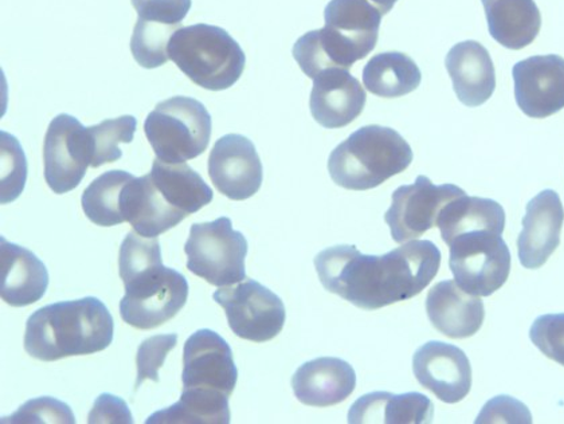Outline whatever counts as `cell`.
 <instances>
[{
    "label": "cell",
    "mask_w": 564,
    "mask_h": 424,
    "mask_svg": "<svg viewBox=\"0 0 564 424\" xmlns=\"http://www.w3.org/2000/svg\"><path fill=\"white\" fill-rule=\"evenodd\" d=\"M89 424H132L133 417L128 404L122 399L102 393L97 398L94 409H91Z\"/></svg>",
    "instance_id": "f35d334b"
},
{
    "label": "cell",
    "mask_w": 564,
    "mask_h": 424,
    "mask_svg": "<svg viewBox=\"0 0 564 424\" xmlns=\"http://www.w3.org/2000/svg\"><path fill=\"white\" fill-rule=\"evenodd\" d=\"M467 195L455 184L435 186L426 176H419L414 184L402 186L392 194L384 222L397 243L414 241L438 225L441 213L451 202Z\"/></svg>",
    "instance_id": "8fae6325"
},
{
    "label": "cell",
    "mask_w": 564,
    "mask_h": 424,
    "mask_svg": "<svg viewBox=\"0 0 564 424\" xmlns=\"http://www.w3.org/2000/svg\"><path fill=\"white\" fill-rule=\"evenodd\" d=\"M529 409L517 399L498 396L486 404L476 423H531Z\"/></svg>",
    "instance_id": "74e56055"
},
{
    "label": "cell",
    "mask_w": 564,
    "mask_h": 424,
    "mask_svg": "<svg viewBox=\"0 0 564 424\" xmlns=\"http://www.w3.org/2000/svg\"><path fill=\"white\" fill-rule=\"evenodd\" d=\"M140 20L180 26L192 9V0H131Z\"/></svg>",
    "instance_id": "8d00e7d4"
},
{
    "label": "cell",
    "mask_w": 564,
    "mask_h": 424,
    "mask_svg": "<svg viewBox=\"0 0 564 424\" xmlns=\"http://www.w3.org/2000/svg\"><path fill=\"white\" fill-rule=\"evenodd\" d=\"M514 98L521 112L545 119L564 108V58L535 55L513 66Z\"/></svg>",
    "instance_id": "9a60e30c"
},
{
    "label": "cell",
    "mask_w": 564,
    "mask_h": 424,
    "mask_svg": "<svg viewBox=\"0 0 564 424\" xmlns=\"http://www.w3.org/2000/svg\"><path fill=\"white\" fill-rule=\"evenodd\" d=\"M364 86L346 69H329L314 79L310 108L324 128H345L357 120L366 107Z\"/></svg>",
    "instance_id": "ac0fdd59"
},
{
    "label": "cell",
    "mask_w": 564,
    "mask_h": 424,
    "mask_svg": "<svg viewBox=\"0 0 564 424\" xmlns=\"http://www.w3.org/2000/svg\"><path fill=\"white\" fill-rule=\"evenodd\" d=\"M433 415L431 399L420 392H372L352 404L348 423L422 424L432 423Z\"/></svg>",
    "instance_id": "603a6c76"
},
{
    "label": "cell",
    "mask_w": 564,
    "mask_h": 424,
    "mask_svg": "<svg viewBox=\"0 0 564 424\" xmlns=\"http://www.w3.org/2000/svg\"><path fill=\"white\" fill-rule=\"evenodd\" d=\"M2 423L32 424V423H66L75 424L76 417L72 409L64 402L54 398L33 399L21 405L17 413L6 416Z\"/></svg>",
    "instance_id": "836d02e7"
},
{
    "label": "cell",
    "mask_w": 564,
    "mask_h": 424,
    "mask_svg": "<svg viewBox=\"0 0 564 424\" xmlns=\"http://www.w3.org/2000/svg\"><path fill=\"white\" fill-rule=\"evenodd\" d=\"M169 55L194 84L212 91L231 88L247 65L239 43L225 29L206 23L177 30Z\"/></svg>",
    "instance_id": "5b68a950"
},
{
    "label": "cell",
    "mask_w": 564,
    "mask_h": 424,
    "mask_svg": "<svg viewBox=\"0 0 564 424\" xmlns=\"http://www.w3.org/2000/svg\"><path fill=\"white\" fill-rule=\"evenodd\" d=\"M370 2L376 4L380 12L386 15L394 8L398 0H370Z\"/></svg>",
    "instance_id": "ab89813d"
},
{
    "label": "cell",
    "mask_w": 564,
    "mask_h": 424,
    "mask_svg": "<svg viewBox=\"0 0 564 424\" xmlns=\"http://www.w3.org/2000/svg\"><path fill=\"white\" fill-rule=\"evenodd\" d=\"M422 81L419 65L398 52L377 54L364 69V84L372 95L397 98L413 94Z\"/></svg>",
    "instance_id": "484cf974"
},
{
    "label": "cell",
    "mask_w": 564,
    "mask_h": 424,
    "mask_svg": "<svg viewBox=\"0 0 564 424\" xmlns=\"http://www.w3.org/2000/svg\"><path fill=\"white\" fill-rule=\"evenodd\" d=\"M48 273L33 251L0 238V296L6 304L22 308L45 296Z\"/></svg>",
    "instance_id": "44dd1931"
},
{
    "label": "cell",
    "mask_w": 564,
    "mask_h": 424,
    "mask_svg": "<svg viewBox=\"0 0 564 424\" xmlns=\"http://www.w3.org/2000/svg\"><path fill=\"white\" fill-rule=\"evenodd\" d=\"M133 175L127 171H108L89 184L83 194V210L90 222L112 227L126 222L127 194Z\"/></svg>",
    "instance_id": "4316f807"
},
{
    "label": "cell",
    "mask_w": 564,
    "mask_h": 424,
    "mask_svg": "<svg viewBox=\"0 0 564 424\" xmlns=\"http://www.w3.org/2000/svg\"><path fill=\"white\" fill-rule=\"evenodd\" d=\"M382 17L370 0H330L326 26L299 39L293 57L312 79L329 69L349 70L376 48Z\"/></svg>",
    "instance_id": "7a4b0ae2"
},
{
    "label": "cell",
    "mask_w": 564,
    "mask_h": 424,
    "mask_svg": "<svg viewBox=\"0 0 564 424\" xmlns=\"http://www.w3.org/2000/svg\"><path fill=\"white\" fill-rule=\"evenodd\" d=\"M414 377L441 402L464 401L471 389V367L463 349L443 341H429L416 349L413 358Z\"/></svg>",
    "instance_id": "2e32d148"
},
{
    "label": "cell",
    "mask_w": 564,
    "mask_h": 424,
    "mask_svg": "<svg viewBox=\"0 0 564 424\" xmlns=\"http://www.w3.org/2000/svg\"><path fill=\"white\" fill-rule=\"evenodd\" d=\"M249 244L242 232L232 229L229 218L194 224L185 244L187 268L208 284L224 287L247 280Z\"/></svg>",
    "instance_id": "ba28073f"
},
{
    "label": "cell",
    "mask_w": 564,
    "mask_h": 424,
    "mask_svg": "<svg viewBox=\"0 0 564 424\" xmlns=\"http://www.w3.org/2000/svg\"><path fill=\"white\" fill-rule=\"evenodd\" d=\"M212 116L193 97L176 96L159 102L147 117L144 132L164 163H185L202 155L212 138Z\"/></svg>",
    "instance_id": "8992f818"
},
{
    "label": "cell",
    "mask_w": 564,
    "mask_h": 424,
    "mask_svg": "<svg viewBox=\"0 0 564 424\" xmlns=\"http://www.w3.org/2000/svg\"><path fill=\"white\" fill-rule=\"evenodd\" d=\"M113 317L96 297L46 305L28 319L24 349L41 361L102 352L113 341Z\"/></svg>",
    "instance_id": "3957f363"
},
{
    "label": "cell",
    "mask_w": 564,
    "mask_h": 424,
    "mask_svg": "<svg viewBox=\"0 0 564 424\" xmlns=\"http://www.w3.org/2000/svg\"><path fill=\"white\" fill-rule=\"evenodd\" d=\"M214 301L225 309L229 327L239 339L271 341L284 328L286 312L278 294L256 280L219 287Z\"/></svg>",
    "instance_id": "30bf717a"
},
{
    "label": "cell",
    "mask_w": 564,
    "mask_h": 424,
    "mask_svg": "<svg viewBox=\"0 0 564 424\" xmlns=\"http://www.w3.org/2000/svg\"><path fill=\"white\" fill-rule=\"evenodd\" d=\"M162 265V249L158 238L141 237L137 231L127 233L119 254V272L124 284L147 270Z\"/></svg>",
    "instance_id": "1f68e13d"
},
{
    "label": "cell",
    "mask_w": 564,
    "mask_h": 424,
    "mask_svg": "<svg viewBox=\"0 0 564 424\" xmlns=\"http://www.w3.org/2000/svg\"><path fill=\"white\" fill-rule=\"evenodd\" d=\"M490 35L501 46L520 51L536 40L541 11L533 0H481Z\"/></svg>",
    "instance_id": "cb8c5ba5"
},
{
    "label": "cell",
    "mask_w": 564,
    "mask_h": 424,
    "mask_svg": "<svg viewBox=\"0 0 564 424\" xmlns=\"http://www.w3.org/2000/svg\"><path fill=\"white\" fill-rule=\"evenodd\" d=\"M180 26L138 20L133 29L131 52L144 69H156L170 61L169 45Z\"/></svg>",
    "instance_id": "4dcf8cb0"
},
{
    "label": "cell",
    "mask_w": 564,
    "mask_h": 424,
    "mask_svg": "<svg viewBox=\"0 0 564 424\" xmlns=\"http://www.w3.org/2000/svg\"><path fill=\"white\" fill-rule=\"evenodd\" d=\"M426 312L433 327L449 339L475 336L486 318L481 298L465 292L451 280L432 287L426 298Z\"/></svg>",
    "instance_id": "d6986e66"
},
{
    "label": "cell",
    "mask_w": 564,
    "mask_h": 424,
    "mask_svg": "<svg viewBox=\"0 0 564 424\" xmlns=\"http://www.w3.org/2000/svg\"><path fill=\"white\" fill-rule=\"evenodd\" d=\"M120 301L124 323L137 329H155L173 319L187 303L186 276L164 265L147 270L124 284Z\"/></svg>",
    "instance_id": "9c48e42d"
},
{
    "label": "cell",
    "mask_w": 564,
    "mask_h": 424,
    "mask_svg": "<svg viewBox=\"0 0 564 424\" xmlns=\"http://www.w3.org/2000/svg\"><path fill=\"white\" fill-rule=\"evenodd\" d=\"M176 344V334L152 336L140 344L137 356L138 380L134 390L149 379L152 382H159V370L164 366L167 355Z\"/></svg>",
    "instance_id": "e575fe53"
},
{
    "label": "cell",
    "mask_w": 564,
    "mask_h": 424,
    "mask_svg": "<svg viewBox=\"0 0 564 424\" xmlns=\"http://www.w3.org/2000/svg\"><path fill=\"white\" fill-rule=\"evenodd\" d=\"M138 120L133 116H121L87 128L89 162L91 168L118 162L122 157L119 145L132 143Z\"/></svg>",
    "instance_id": "f546056e"
},
{
    "label": "cell",
    "mask_w": 564,
    "mask_h": 424,
    "mask_svg": "<svg viewBox=\"0 0 564 424\" xmlns=\"http://www.w3.org/2000/svg\"><path fill=\"white\" fill-rule=\"evenodd\" d=\"M458 100L476 108L486 104L496 89V72L486 47L476 41L457 43L445 59Z\"/></svg>",
    "instance_id": "7402d4cb"
},
{
    "label": "cell",
    "mask_w": 564,
    "mask_h": 424,
    "mask_svg": "<svg viewBox=\"0 0 564 424\" xmlns=\"http://www.w3.org/2000/svg\"><path fill=\"white\" fill-rule=\"evenodd\" d=\"M441 267V251L432 241H412L384 256L361 254L357 246L321 251L315 268L329 293L360 309L377 311L419 296Z\"/></svg>",
    "instance_id": "6da1fadb"
},
{
    "label": "cell",
    "mask_w": 564,
    "mask_h": 424,
    "mask_svg": "<svg viewBox=\"0 0 564 424\" xmlns=\"http://www.w3.org/2000/svg\"><path fill=\"white\" fill-rule=\"evenodd\" d=\"M238 370L232 350L217 331L196 330L183 348V390L235 392Z\"/></svg>",
    "instance_id": "4fadbf2b"
},
{
    "label": "cell",
    "mask_w": 564,
    "mask_h": 424,
    "mask_svg": "<svg viewBox=\"0 0 564 424\" xmlns=\"http://www.w3.org/2000/svg\"><path fill=\"white\" fill-rule=\"evenodd\" d=\"M412 162V146L395 129L367 126L336 146L328 172L337 186L367 192L406 171Z\"/></svg>",
    "instance_id": "277c9868"
},
{
    "label": "cell",
    "mask_w": 564,
    "mask_h": 424,
    "mask_svg": "<svg viewBox=\"0 0 564 424\" xmlns=\"http://www.w3.org/2000/svg\"><path fill=\"white\" fill-rule=\"evenodd\" d=\"M2 137V205L20 198L28 177V162L24 152L14 137L8 132Z\"/></svg>",
    "instance_id": "d6a6232c"
},
{
    "label": "cell",
    "mask_w": 564,
    "mask_h": 424,
    "mask_svg": "<svg viewBox=\"0 0 564 424\" xmlns=\"http://www.w3.org/2000/svg\"><path fill=\"white\" fill-rule=\"evenodd\" d=\"M357 387V373L349 362L318 358L305 362L292 378L299 402L311 407H330L346 401Z\"/></svg>",
    "instance_id": "ffe728a7"
},
{
    "label": "cell",
    "mask_w": 564,
    "mask_h": 424,
    "mask_svg": "<svg viewBox=\"0 0 564 424\" xmlns=\"http://www.w3.org/2000/svg\"><path fill=\"white\" fill-rule=\"evenodd\" d=\"M208 175L220 194L231 200H247L260 192L263 170L259 153L242 134H226L214 144Z\"/></svg>",
    "instance_id": "5bb4252c"
},
{
    "label": "cell",
    "mask_w": 564,
    "mask_h": 424,
    "mask_svg": "<svg viewBox=\"0 0 564 424\" xmlns=\"http://www.w3.org/2000/svg\"><path fill=\"white\" fill-rule=\"evenodd\" d=\"M229 398L225 393L183 390L180 401L152 414L147 424H229Z\"/></svg>",
    "instance_id": "f1b7e54d"
},
{
    "label": "cell",
    "mask_w": 564,
    "mask_h": 424,
    "mask_svg": "<svg viewBox=\"0 0 564 424\" xmlns=\"http://www.w3.org/2000/svg\"><path fill=\"white\" fill-rule=\"evenodd\" d=\"M441 237L445 243L458 233L494 229L505 231L506 211L498 202L477 198V196H459L447 205L440 215Z\"/></svg>",
    "instance_id": "83f0119b"
},
{
    "label": "cell",
    "mask_w": 564,
    "mask_h": 424,
    "mask_svg": "<svg viewBox=\"0 0 564 424\" xmlns=\"http://www.w3.org/2000/svg\"><path fill=\"white\" fill-rule=\"evenodd\" d=\"M45 181L55 194L73 192L90 167L87 128L70 115H59L47 128Z\"/></svg>",
    "instance_id": "7c38bea8"
},
{
    "label": "cell",
    "mask_w": 564,
    "mask_h": 424,
    "mask_svg": "<svg viewBox=\"0 0 564 424\" xmlns=\"http://www.w3.org/2000/svg\"><path fill=\"white\" fill-rule=\"evenodd\" d=\"M564 208L560 194L545 189L527 205L518 254L525 269H539L560 248Z\"/></svg>",
    "instance_id": "e0dca14e"
},
{
    "label": "cell",
    "mask_w": 564,
    "mask_h": 424,
    "mask_svg": "<svg viewBox=\"0 0 564 424\" xmlns=\"http://www.w3.org/2000/svg\"><path fill=\"white\" fill-rule=\"evenodd\" d=\"M149 175L165 203L182 217L198 213L214 199L204 177L185 163L171 164L156 159Z\"/></svg>",
    "instance_id": "d4e9b609"
},
{
    "label": "cell",
    "mask_w": 564,
    "mask_h": 424,
    "mask_svg": "<svg viewBox=\"0 0 564 424\" xmlns=\"http://www.w3.org/2000/svg\"><path fill=\"white\" fill-rule=\"evenodd\" d=\"M530 339L545 358L564 367V313L538 317L530 329Z\"/></svg>",
    "instance_id": "d590c367"
},
{
    "label": "cell",
    "mask_w": 564,
    "mask_h": 424,
    "mask_svg": "<svg viewBox=\"0 0 564 424\" xmlns=\"http://www.w3.org/2000/svg\"><path fill=\"white\" fill-rule=\"evenodd\" d=\"M501 230L458 233L446 244L457 285L477 297H489L505 286L511 273V253Z\"/></svg>",
    "instance_id": "52a82bcc"
}]
</instances>
